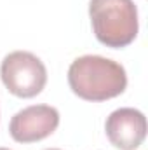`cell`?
Here are the masks:
<instances>
[{
  "instance_id": "obj_1",
  "label": "cell",
  "mask_w": 148,
  "mask_h": 150,
  "mask_svg": "<svg viewBox=\"0 0 148 150\" xmlns=\"http://www.w3.org/2000/svg\"><path fill=\"white\" fill-rule=\"evenodd\" d=\"M70 89L82 100L106 101L122 94L127 87V75L120 63L87 54L77 58L68 68Z\"/></svg>"
},
{
  "instance_id": "obj_2",
  "label": "cell",
  "mask_w": 148,
  "mask_h": 150,
  "mask_svg": "<svg viewBox=\"0 0 148 150\" xmlns=\"http://www.w3.org/2000/svg\"><path fill=\"white\" fill-rule=\"evenodd\" d=\"M89 16L96 38L106 47H125L138 35V9L132 0H91Z\"/></svg>"
},
{
  "instance_id": "obj_3",
  "label": "cell",
  "mask_w": 148,
  "mask_h": 150,
  "mask_svg": "<svg viewBox=\"0 0 148 150\" xmlns=\"http://www.w3.org/2000/svg\"><path fill=\"white\" fill-rule=\"evenodd\" d=\"M4 86L18 98H33L42 93L47 82L45 65L28 51H14L7 54L0 65Z\"/></svg>"
},
{
  "instance_id": "obj_4",
  "label": "cell",
  "mask_w": 148,
  "mask_h": 150,
  "mask_svg": "<svg viewBox=\"0 0 148 150\" xmlns=\"http://www.w3.org/2000/svg\"><path fill=\"white\" fill-rule=\"evenodd\" d=\"M59 126V112L51 105H32L16 113L9 133L18 143H33L51 136Z\"/></svg>"
},
{
  "instance_id": "obj_5",
  "label": "cell",
  "mask_w": 148,
  "mask_h": 150,
  "mask_svg": "<svg viewBox=\"0 0 148 150\" xmlns=\"http://www.w3.org/2000/svg\"><path fill=\"white\" fill-rule=\"evenodd\" d=\"M105 131L113 147L136 150L147 136V117L136 108H118L108 115Z\"/></svg>"
},
{
  "instance_id": "obj_6",
  "label": "cell",
  "mask_w": 148,
  "mask_h": 150,
  "mask_svg": "<svg viewBox=\"0 0 148 150\" xmlns=\"http://www.w3.org/2000/svg\"><path fill=\"white\" fill-rule=\"evenodd\" d=\"M47 150H59V149H47Z\"/></svg>"
},
{
  "instance_id": "obj_7",
  "label": "cell",
  "mask_w": 148,
  "mask_h": 150,
  "mask_svg": "<svg viewBox=\"0 0 148 150\" xmlns=\"http://www.w3.org/2000/svg\"><path fill=\"white\" fill-rule=\"evenodd\" d=\"M0 150H9V149H0Z\"/></svg>"
}]
</instances>
